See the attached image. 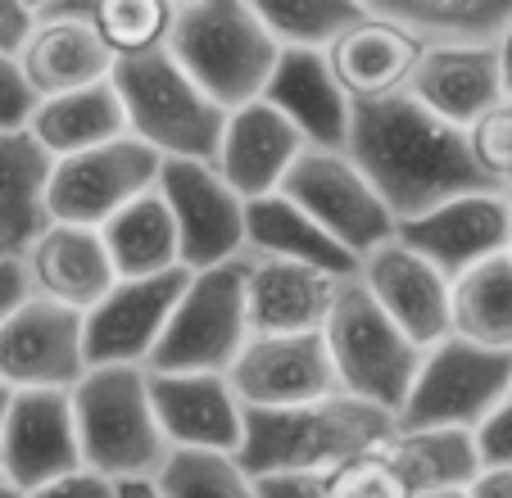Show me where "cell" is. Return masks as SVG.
<instances>
[{"mask_svg": "<svg viewBox=\"0 0 512 498\" xmlns=\"http://www.w3.org/2000/svg\"><path fill=\"white\" fill-rule=\"evenodd\" d=\"M345 154L381 195L395 227L458 200V195L499 191L472 163L467 132H454L440 118H431L404 91L354 105Z\"/></svg>", "mask_w": 512, "mask_h": 498, "instance_id": "cell-1", "label": "cell"}, {"mask_svg": "<svg viewBox=\"0 0 512 498\" xmlns=\"http://www.w3.org/2000/svg\"><path fill=\"white\" fill-rule=\"evenodd\" d=\"M395 435V417L358 399H318L304 408H245L236 462L250 480L331 471Z\"/></svg>", "mask_w": 512, "mask_h": 498, "instance_id": "cell-2", "label": "cell"}, {"mask_svg": "<svg viewBox=\"0 0 512 498\" xmlns=\"http://www.w3.org/2000/svg\"><path fill=\"white\" fill-rule=\"evenodd\" d=\"M164 50L223 114L254 105L263 96L281 55L250 0L173 5V28H168Z\"/></svg>", "mask_w": 512, "mask_h": 498, "instance_id": "cell-3", "label": "cell"}, {"mask_svg": "<svg viewBox=\"0 0 512 498\" xmlns=\"http://www.w3.org/2000/svg\"><path fill=\"white\" fill-rule=\"evenodd\" d=\"M73 426H78L82 471L123 480H150L168 458V440L159 431L145 367H87L73 390Z\"/></svg>", "mask_w": 512, "mask_h": 498, "instance_id": "cell-4", "label": "cell"}, {"mask_svg": "<svg viewBox=\"0 0 512 498\" xmlns=\"http://www.w3.org/2000/svg\"><path fill=\"white\" fill-rule=\"evenodd\" d=\"M322 345H327L331 372H336L345 399H358L395 417L417 367H422V349L372 304L358 277L340 281L331 313L322 322Z\"/></svg>", "mask_w": 512, "mask_h": 498, "instance_id": "cell-5", "label": "cell"}, {"mask_svg": "<svg viewBox=\"0 0 512 498\" xmlns=\"http://www.w3.org/2000/svg\"><path fill=\"white\" fill-rule=\"evenodd\" d=\"M109 82L123 100L127 136L150 145L159 159H213L227 114L168 59V50L118 59Z\"/></svg>", "mask_w": 512, "mask_h": 498, "instance_id": "cell-6", "label": "cell"}, {"mask_svg": "<svg viewBox=\"0 0 512 498\" xmlns=\"http://www.w3.org/2000/svg\"><path fill=\"white\" fill-rule=\"evenodd\" d=\"M512 394V354H490L458 336H445L422 354L413 385L395 412V435L467 431Z\"/></svg>", "mask_w": 512, "mask_h": 498, "instance_id": "cell-7", "label": "cell"}, {"mask_svg": "<svg viewBox=\"0 0 512 498\" xmlns=\"http://www.w3.org/2000/svg\"><path fill=\"white\" fill-rule=\"evenodd\" d=\"M250 345V313H245V259L209 272H191L173 317L145 372L159 376H227L241 349Z\"/></svg>", "mask_w": 512, "mask_h": 498, "instance_id": "cell-8", "label": "cell"}, {"mask_svg": "<svg viewBox=\"0 0 512 498\" xmlns=\"http://www.w3.org/2000/svg\"><path fill=\"white\" fill-rule=\"evenodd\" d=\"M300 213H309L345 254L363 259L395 236V218L354 168L345 150H304L286 173L281 191Z\"/></svg>", "mask_w": 512, "mask_h": 498, "instance_id": "cell-9", "label": "cell"}, {"mask_svg": "<svg viewBox=\"0 0 512 498\" xmlns=\"http://www.w3.org/2000/svg\"><path fill=\"white\" fill-rule=\"evenodd\" d=\"M159 154L136 136H118L87 154H68L50 163L46 182V213L50 222L68 227H105L114 213H123L159 182Z\"/></svg>", "mask_w": 512, "mask_h": 498, "instance_id": "cell-10", "label": "cell"}, {"mask_svg": "<svg viewBox=\"0 0 512 498\" xmlns=\"http://www.w3.org/2000/svg\"><path fill=\"white\" fill-rule=\"evenodd\" d=\"M155 191L173 213L186 272H209L245 259V200L213 173V163L164 159Z\"/></svg>", "mask_w": 512, "mask_h": 498, "instance_id": "cell-11", "label": "cell"}, {"mask_svg": "<svg viewBox=\"0 0 512 498\" xmlns=\"http://www.w3.org/2000/svg\"><path fill=\"white\" fill-rule=\"evenodd\" d=\"M87 376L82 313L32 295L0 322V385L10 394L59 390L68 394Z\"/></svg>", "mask_w": 512, "mask_h": 498, "instance_id": "cell-12", "label": "cell"}, {"mask_svg": "<svg viewBox=\"0 0 512 498\" xmlns=\"http://www.w3.org/2000/svg\"><path fill=\"white\" fill-rule=\"evenodd\" d=\"M14 68H19L32 105H41V100L109 82L114 55L91 23V5L55 0V5H37V28H32L23 55L14 59Z\"/></svg>", "mask_w": 512, "mask_h": 498, "instance_id": "cell-13", "label": "cell"}, {"mask_svg": "<svg viewBox=\"0 0 512 498\" xmlns=\"http://www.w3.org/2000/svg\"><path fill=\"white\" fill-rule=\"evenodd\" d=\"M186 281H191L186 268L164 272V277H145V281H118L91 313H82V354H87V367L150 363Z\"/></svg>", "mask_w": 512, "mask_h": 498, "instance_id": "cell-14", "label": "cell"}, {"mask_svg": "<svg viewBox=\"0 0 512 498\" xmlns=\"http://www.w3.org/2000/svg\"><path fill=\"white\" fill-rule=\"evenodd\" d=\"M358 286L372 295V304L413 340L417 349H431L449 336V290L454 281L426 263L417 249L390 236L372 254L358 259Z\"/></svg>", "mask_w": 512, "mask_h": 498, "instance_id": "cell-15", "label": "cell"}, {"mask_svg": "<svg viewBox=\"0 0 512 498\" xmlns=\"http://www.w3.org/2000/svg\"><path fill=\"white\" fill-rule=\"evenodd\" d=\"M82 471L78 426H73V403L59 390H28L10 394L5 412V440H0V476L19 494L64 480Z\"/></svg>", "mask_w": 512, "mask_h": 498, "instance_id": "cell-16", "label": "cell"}, {"mask_svg": "<svg viewBox=\"0 0 512 498\" xmlns=\"http://www.w3.org/2000/svg\"><path fill=\"white\" fill-rule=\"evenodd\" d=\"M227 381L245 408H304V403L340 394L322 331H313V336H250Z\"/></svg>", "mask_w": 512, "mask_h": 498, "instance_id": "cell-17", "label": "cell"}, {"mask_svg": "<svg viewBox=\"0 0 512 498\" xmlns=\"http://www.w3.org/2000/svg\"><path fill=\"white\" fill-rule=\"evenodd\" d=\"M395 240L417 249L426 263L458 281L472 272L476 263L508 254V195L481 191V195H458V200L440 204V209L422 213L413 222H399Z\"/></svg>", "mask_w": 512, "mask_h": 498, "instance_id": "cell-18", "label": "cell"}, {"mask_svg": "<svg viewBox=\"0 0 512 498\" xmlns=\"http://www.w3.org/2000/svg\"><path fill=\"white\" fill-rule=\"evenodd\" d=\"M150 403H155L159 431L168 449H200V453H241L245 440V403L236 399L232 381L218 372L195 376H159L145 372Z\"/></svg>", "mask_w": 512, "mask_h": 498, "instance_id": "cell-19", "label": "cell"}, {"mask_svg": "<svg viewBox=\"0 0 512 498\" xmlns=\"http://www.w3.org/2000/svg\"><path fill=\"white\" fill-rule=\"evenodd\" d=\"M304 150H309L304 136L268 100H254V105H241L227 114L218 150H213L209 163L213 173L250 204V200H263V195H277Z\"/></svg>", "mask_w": 512, "mask_h": 498, "instance_id": "cell-20", "label": "cell"}, {"mask_svg": "<svg viewBox=\"0 0 512 498\" xmlns=\"http://www.w3.org/2000/svg\"><path fill=\"white\" fill-rule=\"evenodd\" d=\"M404 96L417 100L426 114L440 118L445 127L467 132V127L481 123L494 105H503L494 46H431V50H422Z\"/></svg>", "mask_w": 512, "mask_h": 498, "instance_id": "cell-21", "label": "cell"}, {"mask_svg": "<svg viewBox=\"0 0 512 498\" xmlns=\"http://www.w3.org/2000/svg\"><path fill=\"white\" fill-rule=\"evenodd\" d=\"M19 263L28 272L32 295L50 299V304H64L73 313H91L118 286V272L109 263V249L96 227L50 222Z\"/></svg>", "mask_w": 512, "mask_h": 498, "instance_id": "cell-22", "label": "cell"}, {"mask_svg": "<svg viewBox=\"0 0 512 498\" xmlns=\"http://www.w3.org/2000/svg\"><path fill=\"white\" fill-rule=\"evenodd\" d=\"M422 59V41L408 37L399 23L381 19L363 5V19L345 28L327 46V68L336 87L349 96V105H368V100L399 96Z\"/></svg>", "mask_w": 512, "mask_h": 498, "instance_id": "cell-23", "label": "cell"}, {"mask_svg": "<svg viewBox=\"0 0 512 498\" xmlns=\"http://www.w3.org/2000/svg\"><path fill=\"white\" fill-rule=\"evenodd\" d=\"M259 100H268L304 136L309 150H345L354 105L336 87L327 55H318V50H281Z\"/></svg>", "mask_w": 512, "mask_h": 498, "instance_id": "cell-24", "label": "cell"}, {"mask_svg": "<svg viewBox=\"0 0 512 498\" xmlns=\"http://www.w3.org/2000/svg\"><path fill=\"white\" fill-rule=\"evenodd\" d=\"M340 281L331 272L286 259H250L245 254V313L250 336H313L331 313Z\"/></svg>", "mask_w": 512, "mask_h": 498, "instance_id": "cell-25", "label": "cell"}, {"mask_svg": "<svg viewBox=\"0 0 512 498\" xmlns=\"http://www.w3.org/2000/svg\"><path fill=\"white\" fill-rule=\"evenodd\" d=\"M245 254L250 259H286L304 268L331 272L336 281L358 277V259L345 254L309 213H300L286 195H263L245 204Z\"/></svg>", "mask_w": 512, "mask_h": 498, "instance_id": "cell-26", "label": "cell"}, {"mask_svg": "<svg viewBox=\"0 0 512 498\" xmlns=\"http://www.w3.org/2000/svg\"><path fill=\"white\" fill-rule=\"evenodd\" d=\"M50 154L23 127L0 132V259L19 263L50 227L46 213Z\"/></svg>", "mask_w": 512, "mask_h": 498, "instance_id": "cell-27", "label": "cell"}, {"mask_svg": "<svg viewBox=\"0 0 512 498\" xmlns=\"http://www.w3.org/2000/svg\"><path fill=\"white\" fill-rule=\"evenodd\" d=\"M23 132L55 163V159H68V154H87L96 145L127 136V114H123V100H118L114 82H100V87L32 105Z\"/></svg>", "mask_w": 512, "mask_h": 498, "instance_id": "cell-28", "label": "cell"}, {"mask_svg": "<svg viewBox=\"0 0 512 498\" xmlns=\"http://www.w3.org/2000/svg\"><path fill=\"white\" fill-rule=\"evenodd\" d=\"M372 14L399 23L431 46H494L512 19V0H363Z\"/></svg>", "mask_w": 512, "mask_h": 498, "instance_id": "cell-29", "label": "cell"}, {"mask_svg": "<svg viewBox=\"0 0 512 498\" xmlns=\"http://www.w3.org/2000/svg\"><path fill=\"white\" fill-rule=\"evenodd\" d=\"M100 240L109 249V263H114L118 281H145V277H164V272L182 268L173 213L159 200V191H145L123 213H114L100 227Z\"/></svg>", "mask_w": 512, "mask_h": 498, "instance_id": "cell-30", "label": "cell"}, {"mask_svg": "<svg viewBox=\"0 0 512 498\" xmlns=\"http://www.w3.org/2000/svg\"><path fill=\"white\" fill-rule=\"evenodd\" d=\"M449 336L490 354H512V259L476 263L449 290Z\"/></svg>", "mask_w": 512, "mask_h": 498, "instance_id": "cell-31", "label": "cell"}, {"mask_svg": "<svg viewBox=\"0 0 512 498\" xmlns=\"http://www.w3.org/2000/svg\"><path fill=\"white\" fill-rule=\"evenodd\" d=\"M386 453L413 498L445 494V489H467L481 471L476 444L467 431H422V435H390Z\"/></svg>", "mask_w": 512, "mask_h": 498, "instance_id": "cell-32", "label": "cell"}, {"mask_svg": "<svg viewBox=\"0 0 512 498\" xmlns=\"http://www.w3.org/2000/svg\"><path fill=\"white\" fill-rule=\"evenodd\" d=\"M281 50H318L363 19V0H250Z\"/></svg>", "mask_w": 512, "mask_h": 498, "instance_id": "cell-33", "label": "cell"}, {"mask_svg": "<svg viewBox=\"0 0 512 498\" xmlns=\"http://www.w3.org/2000/svg\"><path fill=\"white\" fill-rule=\"evenodd\" d=\"M150 480L164 498H259V485L245 476L232 453L168 449L164 467Z\"/></svg>", "mask_w": 512, "mask_h": 498, "instance_id": "cell-34", "label": "cell"}, {"mask_svg": "<svg viewBox=\"0 0 512 498\" xmlns=\"http://www.w3.org/2000/svg\"><path fill=\"white\" fill-rule=\"evenodd\" d=\"M91 23L118 64V59L164 50L168 28H173V5L168 0H96Z\"/></svg>", "mask_w": 512, "mask_h": 498, "instance_id": "cell-35", "label": "cell"}, {"mask_svg": "<svg viewBox=\"0 0 512 498\" xmlns=\"http://www.w3.org/2000/svg\"><path fill=\"white\" fill-rule=\"evenodd\" d=\"M467 150H472L476 168H481V173L499 186L503 173L512 168V100L494 105L481 123L467 127Z\"/></svg>", "mask_w": 512, "mask_h": 498, "instance_id": "cell-36", "label": "cell"}, {"mask_svg": "<svg viewBox=\"0 0 512 498\" xmlns=\"http://www.w3.org/2000/svg\"><path fill=\"white\" fill-rule=\"evenodd\" d=\"M481 467H512V394L472 431Z\"/></svg>", "mask_w": 512, "mask_h": 498, "instance_id": "cell-37", "label": "cell"}, {"mask_svg": "<svg viewBox=\"0 0 512 498\" xmlns=\"http://www.w3.org/2000/svg\"><path fill=\"white\" fill-rule=\"evenodd\" d=\"M32 28H37V5L28 0H0V59L14 64L28 46Z\"/></svg>", "mask_w": 512, "mask_h": 498, "instance_id": "cell-38", "label": "cell"}, {"mask_svg": "<svg viewBox=\"0 0 512 498\" xmlns=\"http://www.w3.org/2000/svg\"><path fill=\"white\" fill-rule=\"evenodd\" d=\"M28 114H32V96H28V87H23L19 68L0 59V132L23 127L28 123Z\"/></svg>", "mask_w": 512, "mask_h": 498, "instance_id": "cell-39", "label": "cell"}, {"mask_svg": "<svg viewBox=\"0 0 512 498\" xmlns=\"http://www.w3.org/2000/svg\"><path fill=\"white\" fill-rule=\"evenodd\" d=\"M23 498H118V489H114V480H105V476L73 471V476L50 480V485L32 489V494H23Z\"/></svg>", "mask_w": 512, "mask_h": 498, "instance_id": "cell-40", "label": "cell"}, {"mask_svg": "<svg viewBox=\"0 0 512 498\" xmlns=\"http://www.w3.org/2000/svg\"><path fill=\"white\" fill-rule=\"evenodd\" d=\"M28 272H23V263H5L0 259V322L14 313V308L28 299Z\"/></svg>", "mask_w": 512, "mask_h": 498, "instance_id": "cell-41", "label": "cell"}, {"mask_svg": "<svg viewBox=\"0 0 512 498\" xmlns=\"http://www.w3.org/2000/svg\"><path fill=\"white\" fill-rule=\"evenodd\" d=\"M467 498H512V467H481L467 485Z\"/></svg>", "mask_w": 512, "mask_h": 498, "instance_id": "cell-42", "label": "cell"}, {"mask_svg": "<svg viewBox=\"0 0 512 498\" xmlns=\"http://www.w3.org/2000/svg\"><path fill=\"white\" fill-rule=\"evenodd\" d=\"M494 64H499L503 100H512V19H508V28L499 32V41H494Z\"/></svg>", "mask_w": 512, "mask_h": 498, "instance_id": "cell-43", "label": "cell"}, {"mask_svg": "<svg viewBox=\"0 0 512 498\" xmlns=\"http://www.w3.org/2000/svg\"><path fill=\"white\" fill-rule=\"evenodd\" d=\"M118 498H164L155 489V480H123V485H114Z\"/></svg>", "mask_w": 512, "mask_h": 498, "instance_id": "cell-44", "label": "cell"}, {"mask_svg": "<svg viewBox=\"0 0 512 498\" xmlns=\"http://www.w3.org/2000/svg\"><path fill=\"white\" fill-rule=\"evenodd\" d=\"M5 412H10V390L0 385V440H5ZM0 480H5V476H0Z\"/></svg>", "mask_w": 512, "mask_h": 498, "instance_id": "cell-45", "label": "cell"}, {"mask_svg": "<svg viewBox=\"0 0 512 498\" xmlns=\"http://www.w3.org/2000/svg\"><path fill=\"white\" fill-rule=\"evenodd\" d=\"M499 191H503V195H508V200H512V168H508V173H503V182H499Z\"/></svg>", "mask_w": 512, "mask_h": 498, "instance_id": "cell-46", "label": "cell"}, {"mask_svg": "<svg viewBox=\"0 0 512 498\" xmlns=\"http://www.w3.org/2000/svg\"><path fill=\"white\" fill-rule=\"evenodd\" d=\"M426 498H467V489H445V494H426Z\"/></svg>", "mask_w": 512, "mask_h": 498, "instance_id": "cell-47", "label": "cell"}, {"mask_svg": "<svg viewBox=\"0 0 512 498\" xmlns=\"http://www.w3.org/2000/svg\"><path fill=\"white\" fill-rule=\"evenodd\" d=\"M0 498H23V494L14 485H5V480H0Z\"/></svg>", "mask_w": 512, "mask_h": 498, "instance_id": "cell-48", "label": "cell"}, {"mask_svg": "<svg viewBox=\"0 0 512 498\" xmlns=\"http://www.w3.org/2000/svg\"><path fill=\"white\" fill-rule=\"evenodd\" d=\"M508 259H512V200H508Z\"/></svg>", "mask_w": 512, "mask_h": 498, "instance_id": "cell-49", "label": "cell"}]
</instances>
